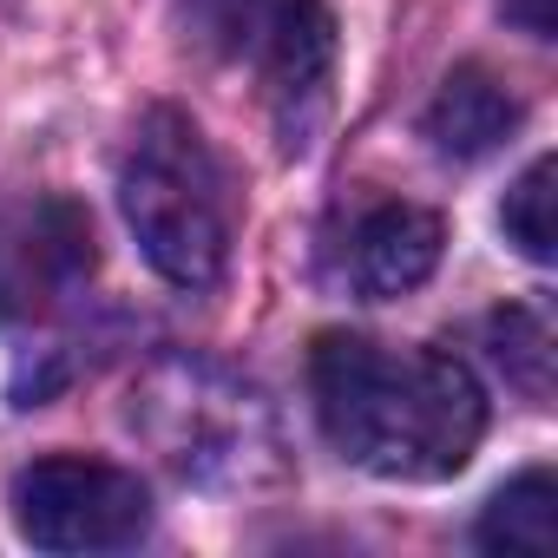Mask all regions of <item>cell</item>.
I'll return each mask as SVG.
<instances>
[{
	"label": "cell",
	"instance_id": "obj_7",
	"mask_svg": "<svg viewBox=\"0 0 558 558\" xmlns=\"http://www.w3.org/2000/svg\"><path fill=\"white\" fill-rule=\"evenodd\" d=\"M440 243H447V230H440L434 210L401 204V197L395 204H375L349 230V283L362 296H375V303L408 296V290H421L427 276H434Z\"/></svg>",
	"mask_w": 558,
	"mask_h": 558
},
{
	"label": "cell",
	"instance_id": "obj_2",
	"mask_svg": "<svg viewBox=\"0 0 558 558\" xmlns=\"http://www.w3.org/2000/svg\"><path fill=\"white\" fill-rule=\"evenodd\" d=\"M119 210L145 263L178 290H210L230 263V178L178 106H151L119 171Z\"/></svg>",
	"mask_w": 558,
	"mask_h": 558
},
{
	"label": "cell",
	"instance_id": "obj_8",
	"mask_svg": "<svg viewBox=\"0 0 558 558\" xmlns=\"http://www.w3.org/2000/svg\"><path fill=\"white\" fill-rule=\"evenodd\" d=\"M519 119H525L519 93H512L493 66L466 60V66H453V73L440 80V93H434V106H427V138H434L440 158L473 165V158L512 145Z\"/></svg>",
	"mask_w": 558,
	"mask_h": 558
},
{
	"label": "cell",
	"instance_id": "obj_3",
	"mask_svg": "<svg viewBox=\"0 0 558 558\" xmlns=\"http://www.w3.org/2000/svg\"><path fill=\"white\" fill-rule=\"evenodd\" d=\"M132 427L151 440V453L204 493H250L283 473V440H276L269 401L210 368V362H158L132 388Z\"/></svg>",
	"mask_w": 558,
	"mask_h": 558
},
{
	"label": "cell",
	"instance_id": "obj_9",
	"mask_svg": "<svg viewBox=\"0 0 558 558\" xmlns=\"http://www.w3.org/2000/svg\"><path fill=\"white\" fill-rule=\"evenodd\" d=\"M473 538L486 551H551V538H558V486H551V473L532 466L512 486H499L486 499Z\"/></svg>",
	"mask_w": 558,
	"mask_h": 558
},
{
	"label": "cell",
	"instance_id": "obj_12",
	"mask_svg": "<svg viewBox=\"0 0 558 558\" xmlns=\"http://www.w3.org/2000/svg\"><path fill=\"white\" fill-rule=\"evenodd\" d=\"M499 14L519 27V34H532V40H551V0H499Z\"/></svg>",
	"mask_w": 558,
	"mask_h": 558
},
{
	"label": "cell",
	"instance_id": "obj_6",
	"mask_svg": "<svg viewBox=\"0 0 558 558\" xmlns=\"http://www.w3.org/2000/svg\"><path fill=\"white\" fill-rule=\"evenodd\" d=\"M93 263H99L93 217L73 197H40V204L14 210L0 223V316L34 323V316L60 310L66 296H80Z\"/></svg>",
	"mask_w": 558,
	"mask_h": 558
},
{
	"label": "cell",
	"instance_id": "obj_4",
	"mask_svg": "<svg viewBox=\"0 0 558 558\" xmlns=\"http://www.w3.org/2000/svg\"><path fill=\"white\" fill-rule=\"evenodd\" d=\"M197 27L230 66L256 80L283 145L303 151L329 106L336 14L323 0H197Z\"/></svg>",
	"mask_w": 558,
	"mask_h": 558
},
{
	"label": "cell",
	"instance_id": "obj_10",
	"mask_svg": "<svg viewBox=\"0 0 558 558\" xmlns=\"http://www.w3.org/2000/svg\"><path fill=\"white\" fill-rule=\"evenodd\" d=\"M486 355H493V368H499L532 408L551 401V362H558V349H551L545 310H532V303L493 310V316H486Z\"/></svg>",
	"mask_w": 558,
	"mask_h": 558
},
{
	"label": "cell",
	"instance_id": "obj_5",
	"mask_svg": "<svg viewBox=\"0 0 558 558\" xmlns=\"http://www.w3.org/2000/svg\"><path fill=\"white\" fill-rule=\"evenodd\" d=\"M14 525L34 551H125L151 532V493L112 460L53 453L14 480Z\"/></svg>",
	"mask_w": 558,
	"mask_h": 558
},
{
	"label": "cell",
	"instance_id": "obj_11",
	"mask_svg": "<svg viewBox=\"0 0 558 558\" xmlns=\"http://www.w3.org/2000/svg\"><path fill=\"white\" fill-rule=\"evenodd\" d=\"M558 184V158H532L525 171H519V184L506 191V204H499V230H506V243L519 250V256H532V263H551L558 256V223H551V191Z\"/></svg>",
	"mask_w": 558,
	"mask_h": 558
},
{
	"label": "cell",
	"instance_id": "obj_1",
	"mask_svg": "<svg viewBox=\"0 0 558 558\" xmlns=\"http://www.w3.org/2000/svg\"><path fill=\"white\" fill-rule=\"evenodd\" d=\"M310 395L329 447L375 480H453L486 434V395L447 349H388L329 329L310 349Z\"/></svg>",
	"mask_w": 558,
	"mask_h": 558
}]
</instances>
